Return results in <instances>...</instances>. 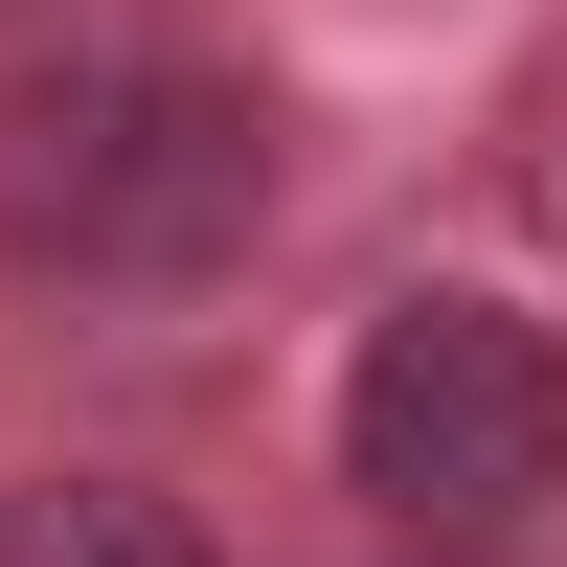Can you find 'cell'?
<instances>
[{"instance_id": "obj_1", "label": "cell", "mask_w": 567, "mask_h": 567, "mask_svg": "<svg viewBox=\"0 0 567 567\" xmlns=\"http://www.w3.org/2000/svg\"><path fill=\"white\" fill-rule=\"evenodd\" d=\"M272 227V91L182 45H69L0 69V272L45 296H205Z\"/></svg>"}, {"instance_id": "obj_2", "label": "cell", "mask_w": 567, "mask_h": 567, "mask_svg": "<svg viewBox=\"0 0 567 567\" xmlns=\"http://www.w3.org/2000/svg\"><path fill=\"white\" fill-rule=\"evenodd\" d=\"M341 477L386 499L409 545H523L545 499H567V341L523 296H386L363 318V363H341Z\"/></svg>"}, {"instance_id": "obj_3", "label": "cell", "mask_w": 567, "mask_h": 567, "mask_svg": "<svg viewBox=\"0 0 567 567\" xmlns=\"http://www.w3.org/2000/svg\"><path fill=\"white\" fill-rule=\"evenodd\" d=\"M0 567H227L159 477H23L0 499Z\"/></svg>"}, {"instance_id": "obj_4", "label": "cell", "mask_w": 567, "mask_h": 567, "mask_svg": "<svg viewBox=\"0 0 567 567\" xmlns=\"http://www.w3.org/2000/svg\"><path fill=\"white\" fill-rule=\"evenodd\" d=\"M432 567H499V545H432Z\"/></svg>"}]
</instances>
